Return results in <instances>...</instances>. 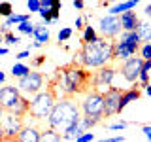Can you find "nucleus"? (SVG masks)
I'll use <instances>...</instances> for the list:
<instances>
[{
	"instance_id": "nucleus-1",
	"label": "nucleus",
	"mask_w": 151,
	"mask_h": 142,
	"mask_svg": "<svg viewBox=\"0 0 151 142\" xmlns=\"http://www.w3.org/2000/svg\"><path fill=\"white\" fill-rule=\"evenodd\" d=\"M91 80L93 74L87 72V68L76 63H70L55 70L53 80L49 82V89L53 91L57 101L74 99V95L87 91V87L91 85Z\"/></svg>"
},
{
	"instance_id": "nucleus-2",
	"label": "nucleus",
	"mask_w": 151,
	"mask_h": 142,
	"mask_svg": "<svg viewBox=\"0 0 151 142\" xmlns=\"http://www.w3.org/2000/svg\"><path fill=\"white\" fill-rule=\"evenodd\" d=\"M113 61V42L98 38L93 44H83L81 51L76 55V64L83 68H104Z\"/></svg>"
},
{
	"instance_id": "nucleus-3",
	"label": "nucleus",
	"mask_w": 151,
	"mask_h": 142,
	"mask_svg": "<svg viewBox=\"0 0 151 142\" xmlns=\"http://www.w3.org/2000/svg\"><path fill=\"white\" fill-rule=\"evenodd\" d=\"M79 120H81V108L79 104L74 101V99H63V101H57L55 108L51 110L49 117V129L57 131L60 136L64 135L70 127L78 125Z\"/></svg>"
},
{
	"instance_id": "nucleus-4",
	"label": "nucleus",
	"mask_w": 151,
	"mask_h": 142,
	"mask_svg": "<svg viewBox=\"0 0 151 142\" xmlns=\"http://www.w3.org/2000/svg\"><path fill=\"white\" fill-rule=\"evenodd\" d=\"M0 106L4 108V112L13 114V116L21 117L28 114V101L19 93L15 85H4L0 87Z\"/></svg>"
},
{
	"instance_id": "nucleus-5",
	"label": "nucleus",
	"mask_w": 151,
	"mask_h": 142,
	"mask_svg": "<svg viewBox=\"0 0 151 142\" xmlns=\"http://www.w3.org/2000/svg\"><path fill=\"white\" fill-rule=\"evenodd\" d=\"M55 104H57V99L53 91L47 87L45 91H40L38 95H34V99L28 102V114L34 120H45V117H49Z\"/></svg>"
},
{
	"instance_id": "nucleus-6",
	"label": "nucleus",
	"mask_w": 151,
	"mask_h": 142,
	"mask_svg": "<svg viewBox=\"0 0 151 142\" xmlns=\"http://www.w3.org/2000/svg\"><path fill=\"white\" fill-rule=\"evenodd\" d=\"M140 51V38L136 32H121L119 40L113 42V59L129 61Z\"/></svg>"
},
{
	"instance_id": "nucleus-7",
	"label": "nucleus",
	"mask_w": 151,
	"mask_h": 142,
	"mask_svg": "<svg viewBox=\"0 0 151 142\" xmlns=\"http://www.w3.org/2000/svg\"><path fill=\"white\" fill-rule=\"evenodd\" d=\"M79 108H81L83 116L98 117V120H102V117H104V95L98 93V91L87 93Z\"/></svg>"
},
{
	"instance_id": "nucleus-8",
	"label": "nucleus",
	"mask_w": 151,
	"mask_h": 142,
	"mask_svg": "<svg viewBox=\"0 0 151 142\" xmlns=\"http://www.w3.org/2000/svg\"><path fill=\"white\" fill-rule=\"evenodd\" d=\"M42 87H44V74L36 72V70H30L17 83V89L21 95H38L42 91Z\"/></svg>"
},
{
	"instance_id": "nucleus-9",
	"label": "nucleus",
	"mask_w": 151,
	"mask_h": 142,
	"mask_svg": "<svg viewBox=\"0 0 151 142\" xmlns=\"http://www.w3.org/2000/svg\"><path fill=\"white\" fill-rule=\"evenodd\" d=\"M115 78V68L111 66H104V68H98V72L93 74V80H91V85L94 87V91L98 93H106L111 89V82Z\"/></svg>"
},
{
	"instance_id": "nucleus-10",
	"label": "nucleus",
	"mask_w": 151,
	"mask_h": 142,
	"mask_svg": "<svg viewBox=\"0 0 151 142\" xmlns=\"http://www.w3.org/2000/svg\"><path fill=\"white\" fill-rule=\"evenodd\" d=\"M123 89L111 87L110 91L104 93V117H111L115 114H119V102H121Z\"/></svg>"
},
{
	"instance_id": "nucleus-11",
	"label": "nucleus",
	"mask_w": 151,
	"mask_h": 142,
	"mask_svg": "<svg viewBox=\"0 0 151 142\" xmlns=\"http://www.w3.org/2000/svg\"><path fill=\"white\" fill-rule=\"evenodd\" d=\"M98 25H100V32H102L104 40L113 42V38H117V36H119V32H121V21H119V17L106 15V17L100 19Z\"/></svg>"
},
{
	"instance_id": "nucleus-12",
	"label": "nucleus",
	"mask_w": 151,
	"mask_h": 142,
	"mask_svg": "<svg viewBox=\"0 0 151 142\" xmlns=\"http://www.w3.org/2000/svg\"><path fill=\"white\" fill-rule=\"evenodd\" d=\"M2 127H4V133H6V142H13L25 125H23L21 117L13 116V114H6L2 117Z\"/></svg>"
},
{
	"instance_id": "nucleus-13",
	"label": "nucleus",
	"mask_w": 151,
	"mask_h": 142,
	"mask_svg": "<svg viewBox=\"0 0 151 142\" xmlns=\"http://www.w3.org/2000/svg\"><path fill=\"white\" fill-rule=\"evenodd\" d=\"M142 64H144V61L140 59V57H132V59L125 61L121 66V72L125 76L127 82L130 83H138V78H140V72H142Z\"/></svg>"
},
{
	"instance_id": "nucleus-14",
	"label": "nucleus",
	"mask_w": 151,
	"mask_h": 142,
	"mask_svg": "<svg viewBox=\"0 0 151 142\" xmlns=\"http://www.w3.org/2000/svg\"><path fill=\"white\" fill-rule=\"evenodd\" d=\"M121 28H123V32H136V28H138L140 25V19L138 15H136V12H125V13H121Z\"/></svg>"
},
{
	"instance_id": "nucleus-15",
	"label": "nucleus",
	"mask_w": 151,
	"mask_h": 142,
	"mask_svg": "<svg viewBox=\"0 0 151 142\" xmlns=\"http://www.w3.org/2000/svg\"><path fill=\"white\" fill-rule=\"evenodd\" d=\"M13 142H40V131L36 127H23Z\"/></svg>"
},
{
	"instance_id": "nucleus-16",
	"label": "nucleus",
	"mask_w": 151,
	"mask_h": 142,
	"mask_svg": "<svg viewBox=\"0 0 151 142\" xmlns=\"http://www.w3.org/2000/svg\"><path fill=\"white\" fill-rule=\"evenodd\" d=\"M142 97V91L138 87H134V89H127V91H123L121 95V102H119V114L125 110V106L127 104H130V102H134V101H138V99Z\"/></svg>"
},
{
	"instance_id": "nucleus-17",
	"label": "nucleus",
	"mask_w": 151,
	"mask_h": 142,
	"mask_svg": "<svg viewBox=\"0 0 151 142\" xmlns=\"http://www.w3.org/2000/svg\"><path fill=\"white\" fill-rule=\"evenodd\" d=\"M136 4H138V0L119 2V4H115V6H111V8H110V15L117 17V15H121V13H125V12H130V9H134V8H136Z\"/></svg>"
},
{
	"instance_id": "nucleus-18",
	"label": "nucleus",
	"mask_w": 151,
	"mask_h": 142,
	"mask_svg": "<svg viewBox=\"0 0 151 142\" xmlns=\"http://www.w3.org/2000/svg\"><path fill=\"white\" fill-rule=\"evenodd\" d=\"M32 36H34V42L45 46L47 42H49V28H47L45 25H34V32H32Z\"/></svg>"
},
{
	"instance_id": "nucleus-19",
	"label": "nucleus",
	"mask_w": 151,
	"mask_h": 142,
	"mask_svg": "<svg viewBox=\"0 0 151 142\" xmlns=\"http://www.w3.org/2000/svg\"><path fill=\"white\" fill-rule=\"evenodd\" d=\"M136 34H138L140 42L149 44V42H151V25H149V23H142V21H140L138 28H136Z\"/></svg>"
},
{
	"instance_id": "nucleus-20",
	"label": "nucleus",
	"mask_w": 151,
	"mask_h": 142,
	"mask_svg": "<svg viewBox=\"0 0 151 142\" xmlns=\"http://www.w3.org/2000/svg\"><path fill=\"white\" fill-rule=\"evenodd\" d=\"M25 21H30V13H25V15H19V13H13L12 17L4 19V23H2V25L9 28L12 25H21V23H25Z\"/></svg>"
},
{
	"instance_id": "nucleus-21",
	"label": "nucleus",
	"mask_w": 151,
	"mask_h": 142,
	"mask_svg": "<svg viewBox=\"0 0 151 142\" xmlns=\"http://www.w3.org/2000/svg\"><path fill=\"white\" fill-rule=\"evenodd\" d=\"M63 136L53 129H44L40 131V142H60Z\"/></svg>"
},
{
	"instance_id": "nucleus-22",
	"label": "nucleus",
	"mask_w": 151,
	"mask_h": 142,
	"mask_svg": "<svg viewBox=\"0 0 151 142\" xmlns=\"http://www.w3.org/2000/svg\"><path fill=\"white\" fill-rule=\"evenodd\" d=\"M96 40H98L96 30H94L91 25H85L83 34H81V44H93V42H96Z\"/></svg>"
},
{
	"instance_id": "nucleus-23",
	"label": "nucleus",
	"mask_w": 151,
	"mask_h": 142,
	"mask_svg": "<svg viewBox=\"0 0 151 142\" xmlns=\"http://www.w3.org/2000/svg\"><path fill=\"white\" fill-rule=\"evenodd\" d=\"M102 120H98V117H89V116H83L81 120H79V127H81L83 133H89V129H93L94 125H98Z\"/></svg>"
},
{
	"instance_id": "nucleus-24",
	"label": "nucleus",
	"mask_w": 151,
	"mask_h": 142,
	"mask_svg": "<svg viewBox=\"0 0 151 142\" xmlns=\"http://www.w3.org/2000/svg\"><path fill=\"white\" fill-rule=\"evenodd\" d=\"M28 72H30V68H28L27 64H23V63H15L12 66V76H13V78L21 80V78H25Z\"/></svg>"
},
{
	"instance_id": "nucleus-25",
	"label": "nucleus",
	"mask_w": 151,
	"mask_h": 142,
	"mask_svg": "<svg viewBox=\"0 0 151 142\" xmlns=\"http://www.w3.org/2000/svg\"><path fill=\"white\" fill-rule=\"evenodd\" d=\"M0 15H2L4 19H8V17L13 15V6H12V2H0Z\"/></svg>"
},
{
	"instance_id": "nucleus-26",
	"label": "nucleus",
	"mask_w": 151,
	"mask_h": 142,
	"mask_svg": "<svg viewBox=\"0 0 151 142\" xmlns=\"http://www.w3.org/2000/svg\"><path fill=\"white\" fill-rule=\"evenodd\" d=\"M140 59L142 61H151V42L149 44H144V46H140Z\"/></svg>"
},
{
	"instance_id": "nucleus-27",
	"label": "nucleus",
	"mask_w": 151,
	"mask_h": 142,
	"mask_svg": "<svg viewBox=\"0 0 151 142\" xmlns=\"http://www.w3.org/2000/svg\"><path fill=\"white\" fill-rule=\"evenodd\" d=\"M17 30L21 32V34H32V32H34V25H32V21H25V23H21V25H17Z\"/></svg>"
},
{
	"instance_id": "nucleus-28",
	"label": "nucleus",
	"mask_w": 151,
	"mask_h": 142,
	"mask_svg": "<svg viewBox=\"0 0 151 142\" xmlns=\"http://www.w3.org/2000/svg\"><path fill=\"white\" fill-rule=\"evenodd\" d=\"M72 34H74V30L70 27H64V28H60L59 30V42H66V40H70V38H72Z\"/></svg>"
},
{
	"instance_id": "nucleus-29",
	"label": "nucleus",
	"mask_w": 151,
	"mask_h": 142,
	"mask_svg": "<svg viewBox=\"0 0 151 142\" xmlns=\"http://www.w3.org/2000/svg\"><path fill=\"white\" fill-rule=\"evenodd\" d=\"M4 42L8 46H17V44H21V38L15 36L13 32H8V34H4Z\"/></svg>"
},
{
	"instance_id": "nucleus-30",
	"label": "nucleus",
	"mask_w": 151,
	"mask_h": 142,
	"mask_svg": "<svg viewBox=\"0 0 151 142\" xmlns=\"http://www.w3.org/2000/svg\"><path fill=\"white\" fill-rule=\"evenodd\" d=\"M27 8H28V12H30V13H34V12H40L42 4H40V0H28Z\"/></svg>"
},
{
	"instance_id": "nucleus-31",
	"label": "nucleus",
	"mask_w": 151,
	"mask_h": 142,
	"mask_svg": "<svg viewBox=\"0 0 151 142\" xmlns=\"http://www.w3.org/2000/svg\"><path fill=\"white\" fill-rule=\"evenodd\" d=\"M94 140V135L93 133H83L81 136H78V138H76V142H93Z\"/></svg>"
},
{
	"instance_id": "nucleus-32",
	"label": "nucleus",
	"mask_w": 151,
	"mask_h": 142,
	"mask_svg": "<svg viewBox=\"0 0 151 142\" xmlns=\"http://www.w3.org/2000/svg\"><path fill=\"white\" fill-rule=\"evenodd\" d=\"M127 125H129V121H119V123H111V125H108V129H110V131H121V129H125Z\"/></svg>"
},
{
	"instance_id": "nucleus-33",
	"label": "nucleus",
	"mask_w": 151,
	"mask_h": 142,
	"mask_svg": "<svg viewBox=\"0 0 151 142\" xmlns=\"http://www.w3.org/2000/svg\"><path fill=\"white\" fill-rule=\"evenodd\" d=\"M45 63V55H38L34 61H32V66H40V64H44Z\"/></svg>"
},
{
	"instance_id": "nucleus-34",
	"label": "nucleus",
	"mask_w": 151,
	"mask_h": 142,
	"mask_svg": "<svg viewBox=\"0 0 151 142\" xmlns=\"http://www.w3.org/2000/svg\"><path fill=\"white\" fill-rule=\"evenodd\" d=\"M98 142H125V138L123 136H111V138H102Z\"/></svg>"
},
{
	"instance_id": "nucleus-35",
	"label": "nucleus",
	"mask_w": 151,
	"mask_h": 142,
	"mask_svg": "<svg viewBox=\"0 0 151 142\" xmlns=\"http://www.w3.org/2000/svg\"><path fill=\"white\" fill-rule=\"evenodd\" d=\"M19 61H23V59H27V57H30V49H25V51H19V53L15 55Z\"/></svg>"
},
{
	"instance_id": "nucleus-36",
	"label": "nucleus",
	"mask_w": 151,
	"mask_h": 142,
	"mask_svg": "<svg viewBox=\"0 0 151 142\" xmlns=\"http://www.w3.org/2000/svg\"><path fill=\"white\" fill-rule=\"evenodd\" d=\"M142 131H144L145 138H147V140L151 142V125H144V127H142Z\"/></svg>"
},
{
	"instance_id": "nucleus-37",
	"label": "nucleus",
	"mask_w": 151,
	"mask_h": 142,
	"mask_svg": "<svg viewBox=\"0 0 151 142\" xmlns=\"http://www.w3.org/2000/svg\"><path fill=\"white\" fill-rule=\"evenodd\" d=\"M142 72H145V74L151 72V61H144V64H142Z\"/></svg>"
},
{
	"instance_id": "nucleus-38",
	"label": "nucleus",
	"mask_w": 151,
	"mask_h": 142,
	"mask_svg": "<svg viewBox=\"0 0 151 142\" xmlns=\"http://www.w3.org/2000/svg\"><path fill=\"white\" fill-rule=\"evenodd\" d=\"M72 6H74L76 9H83V8H85V2H83V0H74Z\"/></svg>"
},
{
	"instance_id": "nucleus-39",
	"label": "nucleus",
	"mask_w": 151,
	"mask_h": 142,
	"mask_svg": "<svg viewBox=\"0 0 151 142\" xmlns=\"http://www.w3.org/2000/svg\"><path fill=\"white\" fill-rule=\"evenodd\" d=\"M76 28H85V17H78V19H76Z\"/></svg>"
},
{
	"instance_id": "nucleus-40",
	"label": "nucleus",
	"mask_w": 151,
	"mask_h": 142,
	"mask_svg": "<svg viewBox=\"0 0 151 142\" xmlns=\"http://www.w3.org/2000/svg\"><path fill=\"white\" fill-rule=\"evenodd\" d=\"M0 142H6V133H4V127H2V121H0Z\"/></svg>"
},
{
	"instance_id": "nucleus-41",
	"label": "nucleus",
	"mask_w": 151,
	"mask_h": 142,
	"mask_svg": "<svg viewBox=\"0 0 151 142\" xmlns=\"http://www.w3.org/2000/svg\"><path fill=\"white\" fill-rule=\"evenodd\" d=\"M145 15L151 19V4H147V6H145Z\"/></svg>"
},
{
	"instance_id": "nucleus-42",
	"label": "nucleus",
	"mask_w": 151,
	"mask_h": 142,
	"mask_svg": "<svg viewBox=\"0 0 151 142\" xmlns=\"http://www.w3.org/2000/svg\"><path fill=\"white\" fill-rule=\"evenodd\" d=\"M0 55H8V47H0Z\"/></svg>"
},
{
	"instance_id": "nucleus-43",
	"label": "nucleus",
	"mask_w": 151,
	"mask_h": 142,
	"mask_svg": "<svg viewBox=\"0 0 151 142\" xmlns=\"http://www.w3.org/2000/svg\"><path fill=\"white\" fill-rule=\"evenodd\" d=\"M4 80H6V74H4V72H2V70H0V83H2V82H4Z\"/></svg>"
},
{
	"instance_id": "nucleus-44",
	"label": "nucleus",
	"mask_w": 151,
	"mask_h": 142,
	"mask_svg": "<svg viewBox=\"0 0 151 142\" xmlns=\"http://www.w3.org/2000/svg\"><path fill=\"white\" fill-rule=\"evenodd\" d=\"M145 93H147V95H149V97H151V83L147 85V87H145Z\"/></svg>"
},
{
	"instance_id": "nucleus-45",
	"label": "nucleus",
	"mask_w": 151,
	"mask_h": 142,
	"mask_svg": "<svg viewBox=\"0 0 151 142\" xmlns=\"http://www.w3.org/2000/svg\"><path fill=\"white\" fill-rule=\"evenodd\" d=\"M2 117H4V108L0 106V121H2Z\"/></svg>"
},
{
	"instance_id": "nucleus-46",
	"label": "nucleus",
	"mask_w": 151,
	"mask_h": 142,
	"mask_svg": "<svg viewBox=\"0 0 151 142\" xmlns=\"http://www.w3.org/2000/svg\"><path fill=\"white\" fill-rule=\"evenodd\" d=\"M2 42H4V36H0V47H2Z\"/></svg>"
}]
</instances>
